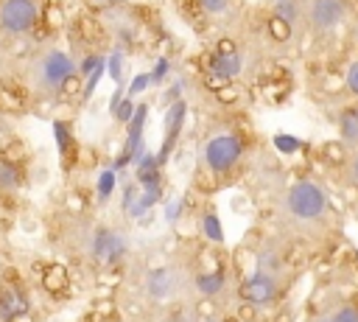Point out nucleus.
Wrapping results in <instances>:
<instances>
[{"label":"nucleus","instance_id":"obj_1","mask_svg":"<svg viewBox=\"0 0 358 322\" xmlns=\"http://www.w3.org/2000/svg\"><path fill=\"white\" fill-rule=\"evenodd\" d=\"M280 218L299 235L319 232L330 218L327 190L313 179H296L280 196Z\"/></svg>","mask_w":358,"mask_h":322},{"label":"nucleus","instance_id":"obj_2","mask_svg":"<svg viewBox=\"0 0 358 322\" xmlns=\"http://www.w3.org/2000/svg\"><path fill=\"white\" fill-rule=\"evenodd\" d=\"M282 288V258L277 252L257 255L255 272L243 280L241 294L249 305H268Z\"/></svg>","mask_w":358,"mask_h":322},{"label":"nucleus","instance_id":"obj_3","mask_svg":"<svg viewBox=\"0 0 358 322\" xmlns=\"http://www.w3.org/2000/svg\"><path fill=\"white\" fill-rule=\"evenodd\" d=\"M73 76H76V62L70 53H64L59 48H48L45 53H39L31 67V81L45 95L59 92Z\"/></svg>","mask_w":358,"mask_h":322},{"label":"nucleus","instance_id":"obj_4","mask_svg":"<svg viewBox=\"0 0 358 322\" xmlns=\"http://www.w3.org/2000/svg\"><path fill=\"white\" fill-rule=\"evenodd\" d=\"M84 249L92 263L98 266H115L129 252V238L115 227H92L84 238Z\"/></svg>","mask_w":358,"mask_h":322},{"label":"nucleus","instance_id":"obj_5","mask_svg":"<svg viewBox=\"0 0 358 322\" xmlns=\"http://www.w3.org/2000/svg\"><path fill=\"white\" fill-rule=\"evenodd\" d=\"M243 157V140L232 132H221V134H213L204 148H201V160L207 165V171L213 174H227L238 165V160Z\"/></svg>","mask_w":358,"mask_h":322},{"label":"nucleus","instance_id":"obj_6","mask_svg":"<svg viewBox=\"0 0 358 322\" xmlns=\"http://www.w3.org/2000/svg\"><path fill=\"white\" fill-rule=\"evenodd\" d=\"M36 22L34 0H3L0 3V28L6 34H28Z\"/></svg>","mask_w":358,"mask_h":322},{"label":"nucleus","instance_id":"obj_7","mask_svg":"<svg viewBox=\"0 0 358 322\" xmlns=\"http://www.w3.org/2000/svg\"><path fill=\"white\" fill-rule=\"evenodd\" d=\"M185 115H187V104L179 98V101H173V104H168V112H165V134H162V146H159V154H157V160L159 162H165L168 157H171V151L176 148V143H179V134H182V126H185Z\"/></svg>","mask_w":358,"mask_h":322},{"label":"nucleus","instance_id":"obj_8","mask_svg":"<svg viewBox=\"0 0 358 322\" xmlns=\"http://www.w3.org/2000/svg\"><path fill=\"white\" fill-rule=\"evenodd\" d=\"M305 14L316 31H333L347 14V3L344 0H313Z\"/></svg>","mask_w":358,"mask_h":322},{"label":"nucleus","instance_id":"obj_9","mask_svg":"<svg viewBox=\"0 0 358 322\" xmlns=\"http://www.w3.org/2000/svg\"><path fill=\"white\" fill-rule=\"evenodd\" d=\"M176 286H179V280H176V272L171 266L151 269L145 274V280H143V291H145V297L151 302H165L168 297L176 294Z\"/></svg>","mask_w":358,"mask_h":322},{"label":"nucleus","instance_id":"obj_10","mask_svg":"<svg viewBox=\"0 0 358 322\" xmlns=\"http://www.w3.org/2000/svg\"><path fill=\"white\" fill-rule=\"evenodd\" d=\"M241 70H243V62H241V56H238L232 48H224V45H221L218 53L210 56V73H213L215 78H221V81L235 78Z\"/></svg>","mask_w":358,"mask_h":322},{"label":"nucleus","instance_id":"obj_11","mask_svg":"<svg viewBox=\"0 0 358 322\" xmlns=\"http://www.w3.org/2000/svg\"><path fill=\"white\" fill-rule=\"evenodd\" d=\"M25 311H28V297L20 288L8 286V288L0 291V319H14Z\"/></svg>","mask_w":358,"mask_h":322},{"label":"nucleus","instance_id":"obj_12","mask_svg":"<svg viewBox=\"0 0 358 322\" xmlns=\"http://www.w3.org/2000/svg\"><path fill=\"white\" fill-rule=\"evenodd\" d=\"M224 286H227V274L224 272H201V274L193 277V288L201 297H218L224 291Z\"/></svg>","mask_w":358,"mask_h":322},{"label":"nucleus","instance_id":"obj_13","mask_svg":"<svg viewBox=\"0 0 358 322\" xmlns=\"http://www.w3.org/2000/svg\"><path fill=\"white\" fill-rule=\"evenodd\" d=\"M271 11L277 20H282L288 28H294L299 22V17H305L302 0H271Z\"/></svg>","mask_w":358,"mask_h":322},{"label":"nucleus","instance_id":"obj_14","mask_svg":"<svg viewBox=\"0 0 358 322\" xmlns=\"http://www.w3.org/2000/svg\"><path fill=\"white\" fill-rule=\"evenodd\" d=\"M199 232L210 244H224V227H221V218L215 213H204L199 218Z\"/></svg>","mask_w":358,"mask_h":322},{"label":"nucleus","instance_id":"obj_15","mask_svg":"<svg viewBox=\"0 0 358 322\" xmlns=\"http://www.w3.org/2000/svg\"><path fill=\"white\" fill-rule=\"evenodd\" d=\"M117 188V171L115 168H103L95 179V190H98V202H109V196Z\"/></svg>","mask_w":358,"mask_h":322},{"label":"nucleus","instance_id":"obj_16","mask_svg":"<svg viewBox=\"0 0 358 322\" xmlns=\"http://www.w3.org/2000/svg\"><path fill=\"white\" fill-rule=\"evenodd\" d=\"M338 129H341V140L347 146H358V112L355 109H350V112L341 115Z\"/></svg>","mask_w":358,"mask_h":322},{"label":"nucleus","instance_id":"obj_17","mask_svg":"<svg viewBox=\"0 0 358 322\" xmlns=\"http://www.w3.org/2000/svg\"><path fill=\"white\" fill-rule=\"evenodd\" d=\"M330 322H358V305L355 302H338L333 311H327Z\"/></svg>","mask_w":358,"mask_h":322},{"label":"nucleus","instance_id":"obj_18","mask_svg":"<svg viewBox=\"0 0 358 322\" xmlns=\"http://www.w3.org/2000/svg\"><path fill=\"white\" fill-rule=\"evenodd\" d=\"M274 148L280 151V154H296L299 148H302V140L299 137H294V134H274Z\"/></svg>","mask_w":358,"mask_h":322},{"label":"nucleus","instance_id":"obj_19","mask_svg":"<svg viewBox=\"0 0 358 322\" xmlns=\"http://www.w3.org/2000/svg\"><path fill=\"white\" fill-rule=\"evenodd\" d=\"M106 73L112 76V81H117V84L123 81V50L120 48L106 56Z\"/></svg>","mask_w":358,"mask_h":322},{"label":"nucleus","instance_id":"obj_20","mask_svg":"<svg viewBox=\"0 0 358 322\" xmlns=\"http://www.w3.org/2000/svg\"><path fill=\"white\" fill-rule=\"evenodd\" d=\"M103 73H106V59H103V62H101V64H98V67H95V70L87 76V81H84V90H81V98H84V101H87V98L95 92V87H98V81L103 78Z\"/></svg>","mask_w":358,"mask_h":322},{"label":"nucleus","instance_id":"obj_21","mask_svg":"<svg viewBox=\"0 0 358 322\" xmlns=\"http://www.w3.org/2000/svg\"><path fill=\"white\" fill-rule=\"evenodd\" d=\"M53 134H56L59 151H62V154H67V151H70V146H73V137H70V126H67L64 120H56V123H53Z\"/></svg>","mask_w":358,"mask_h":322},{"label":"nucleus","instance_id":"obj_22","mask_svg":"<svg viewBox=\"0 0 358 322\" xmlns=\"http://www.w3.org/2000/svg\"><path fill=\"white\" fill-rule=\"evenodd\" d=\"M148 87H154V84H151V73H137V76L129 81V87H126V95H129V98H134V95L145 92Z\"/></svg>","mask_w":358,"mask_h":322},{"label":"nucleus","instance_id":"obj_23","mask_svg":"<svg viewBox=\"0 0 358 322\" xmlns=\"http://www.w3.org/2000/svg\"><path fill=\"white\" fill-rule=\"evenodd\" d=\"M134 109H137V104H134V98H129V95H126V98H123V101L117 104V109H115L112 115L117 118V123H123V126H126V123L131 120V115H134Z\"/></svg>","mask_w":358,"mask_h":322},{"label":"nucleus","instance_id":"obj_24","mask_svg":"<svg viewBox=\"0 0 358 322\" xmlns=\"http://www.w3.org/2000/svg\"><path fill=\"white\" fill-rule=\"evenodd\" d=\"M182 213H185V202H182V199H168V202H165V213H162V218H165L168 224H176V221L182 218Z\"/></svg>","mask_w":358,"mask_h":322},{"label":"nucleus","instance_id":"obj_25","mask_svg":"<svg viewBox=\"0 0 358 322\" xmlns=\"http://www.w3.org/2000/svg\"><path fill=\"white\" fill-rule=\"evenodd\" d=\"M171 73V62L168 59H157V64L151 67V84H162Z\"/></svg>","mask_w":358,"mask_h":322},{"label":"nucleus","instance_id":"obj_26","mask_svg":"<svg viewBox=\"0 0 358 322\" xmlns=\"http://www.w3.org/2000/svg\"><path fill=\"white\" fill-rule=\"evenodd\" d=\"M14 185H17V171H14L11 165H3V162H0V188H3V190H11Z\"/></svg>","mask_w":358,"mask_h":322},{"label":"nucleus","instance_id":"obj_27","mask_svg":"<svg viewBox=\"0 0 358 322\" xmlns=\"http://www.w3.org/2000/svg\"><path fill=\"white\" fill-rule=\"evenodd\" d=\"M199 3H201V8L210 11V14H224L232 0H199Z\"/></svg>","mask_w":358,"mask_h":322},{"label":"nucleus","instance_id":"obj_28","mask_svg":"<svg viewBox=\"0 0 358 322\" xmlns=\"http://www.w3.org/2000/svg\"><path fill=\"white\" fill-rule=\"evenodd\" d=\"M344 84L352 90V92H358V59L347 67V76H344Z\"/></svg>","mask_w":358,"mask_h":322},{"label":"nucleus","instance_id":"obj_29","mask_svg":"<svg viewBox=\"0 0 358 322\" xmlns=\"http://www.w3.org/2000/svg\"><path fill=\"white\" fill-rule=\"evenodd\" d=\"M182 92H185V81H173V84L168 87V92H165V104L179 101V98H182Z\"/></svg>","mask_w":358,"mask_h":322},{"label":"nucleus","instance_id":"obj_30","mask_svg":"<svg viewBox=\"0 0 358 322\" xmlns=\"http://www.w3.org/2000/svg\"><path fill=\"white\" fill-rule=\"evenodd\" d=\"M101 62H103V56H95V53H92V56H87V59L78 64V70H81L84 76H90V73H92V70H95Z\"/></svg>","mask_w":358,"mask_h":322},{"label":"nucleus","instance_id":"obj_31","mask_svg":"<svg viewBox=\"0 0 358 322\" xmlns=\"http://www.w3.org/2000/svg\"><path fill=\"white\" fill-rule=\"evenodd\" d=\"M347 176H350L352 185H358V151H352L350 160H347Z\"/></svg>","mask_w":358,"mask_h":322},{"label":"nucleus","instance_id":"obj_32","mask_svg":"<svg viewBox=\"0 0 358 322\" xmlns=\"http://www.w3.org/2000/svg\"><path fill=\"white\" fill-rule=\"evenodd\" d=\"M126 98V90H123V84H117V90H115V95L109 98V112H115L117 109V104Z\"/></svg>","mask_w":358,"mask_h":322},{"label":"nucleus","instance_id":"obj_33","mask_svg":"<svg viewBox=\"0 0 358 322\" xmlns=\"http://www.w3.org/2000/svg\"><path fill=\"white\" fill-rule=\"evenodd\" d=\"M313 322H330V319H327V314H322V316H316Z\"/></svg>","mask_w":358,"mask_h":322},{"label":"nucleus","instance_id":"obj_34","mask_svg":"<svg viewBox=\"0 0 358 322\" xmlns=\"http://www.w3.org/2000/svg\"><path fill=\"white\" fill-rule=\"evenodd\" d=\"M201 322H221V319H213V316H210V319H201Z\"/></svg>","mask_w":358,"mask_h":322},{"label":"nucleus","instance_id":"obj_35","mask_svg":"<svg viewBox=\"0 0 358 322\" xmlns=\"http://www.w3.org/2000/svg\"><path fill=\"white\" fill-rule=\"evenodd\" d=\"M109 3H120V0H109Z\"/></svg>","mask_w":358,"mask_h":322}]
</instances>
